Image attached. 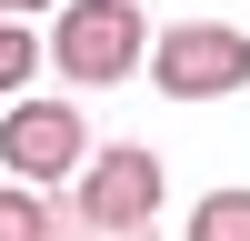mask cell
I'll return each instance as SVG.
<instances>
[{
    "mask_svg": "<svg viewBox=\"0 0 250 241\" xmlns=\"http://www.w3.org/2000/svg\"><path fill=\"white\" fill-rule=\"evenodd\" d=\"M0 161H10V181H80V161H90V120L70 111V100H30L10 91V120H0Z\"/></svg>",
    "mask_w": 250,
    "mask_h": 241,
    "instance_id": "cell-4",
    "label": "cell"
},
{
    "mask_svg": "<svg viewBox=\"0 0 250 241\" xmlns=\"http://www.w3.org/2000/svg\"><path fill=\"white\" fill-rule=\"evenodd\" d=\"M0 10H20V20H30V10H50V0H0Z\"/></svg>",
    "mask_w": 250,
    "mask_h": 241,
    "instance_id": "cell-8",
    "label": "cell"
},
{
    "mask_svg": "<svg viewBox=\"0 0 250 241\" xmlns=\"http://www.w3.org/2000/svg\"><path fill=\"white\" fill-rule=\"evenodd\" d=\"M40 50H50V40H30V30H20V10H0V100H10V91H30Z\"/></svg>",
    "mask_w": 250,
    "mask_h": 241,
    "instance_id": "cell-5",
    "label": "cell"
},
{
    "mask_svg": "<svg viewBox=\"0 0 250 241\" xmlns=\"http://www.w3.org/2000/svg\"><path fill=\"white\" fill-rule=\"evenodd\" d=\"M80 231L90 241H140L160 221V151H140V141H120V151L80 161Z\"/></svg>",
    "mask_w": 250,
    "mask_h": 241,
    "instance_id": "cell-2",
    "label": "cell"
},
{
    "mask_svg": "<svg viewBox=\"0 0 250 241\" xmlns=\"http://www.w3.org/2000/svg\"><path fill=\"white\" fill-rule=\"evenodd\" d=\"M50 60L80 80V91H110L150 60V20L130 0H60V30H50Z\"/></svg>",
    "mask_w": 250,
    "mask_h": 241,
    "instance_id": "cell-1",
    "label": "cell"
},
{
    "mask_svg": "<svg viewBox=\"0 0 250 241\" xmlns=\"http://www.w3.org/2000/svg\"><path fill=\"white\" fill-rule=\"evenodd\" d=\"M190 241H250V191H210L190 211Z\"/></svg>",
    "mask_w": 250,
    "mask_h": 241,
    "instance_id": "cell-7",
    "label": "cell"
},
{
    "mask_svg": "<svg viewBox=\"0 0 250 241\" xmlns=\"http://www.w3.org/2000/svg\"><path fill=\"white\" fill-rule=\"evenodd\" d=\"M150 80L170 100H230L250 80V40L230 30V20H180V30L150 40Z\"/></svg>",
    "mask_w": 250,
    "mask_h": 241,
    "instance_id": "cell-3",
    "label": "cell"
},
{
    "mask_svg": "<svg viewBox=\"0 0 250 241\" xmlns=\"http://www.w3.org/2000/svg\"><path fill=\"white\" fill-rule=\"evenodd\" d=\"M0 241H50V201H40V181H10V191H0Z\"/></svg>",
    "mask_w": 250,
    "mask_h": 241,
    "instance_id": "cell-6",
    "label": "cell"
}]
</instances>
